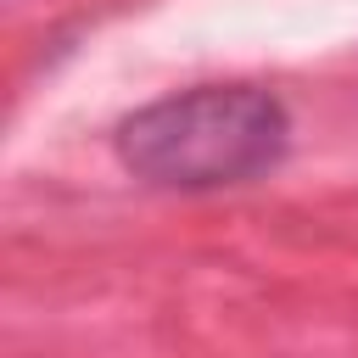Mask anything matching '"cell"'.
<instances>
[{
    "mask_svg": "<svg viewBox=\"0 0 358 358\" xmlns=\"http://www.w3.org/2000/svg\"><path fill=\"white\" fill-rule=\"evenodd\" d=\"M112 151L157 190H235L285 162L291 112L263 84H190L134 106L112 129Z\"/></svg>",
    "mask_w": 358,
    "mask_h": 358,
    "instance_id": "obj_1",
    "label": "cell"
}]
</instances>
